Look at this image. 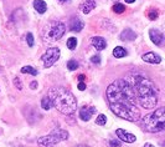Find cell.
Masks as SVG:
<instances>
[{"label": "cell", "mask_w": 165, "mask_h": 147, "mask_svg": "<svg viewBox=\"0 0 165 147\" xmlns=\"http://www.w3.org/2000/svg\"><path fill=\"white\" fill-rule=\"evenodd\" d=\"M66 31V26L64 22L61 21H52L50 24H47L44 29V34H42V37H44V41L45 42H54V41H57L60 40Z\"/></svg>", "instance_id": "5"}, {"label": "cell", "mask_w": 165, "mask_h": 147, "mask_svg": "<svg viewBox=\"0 0 165 147\" xmlns=\"http://www.w3.org/2000/svg\"><path fill=\"white\" fill-rule=\"evenodd\" d=\"M116 134H117V136H118L122 141H124V142H127V144H133V142H135V140H137V137H135L133 134H130V132H128V131H125V130H123V129H118V130L116 131Z\"/></svg>", "instance_id": "8"}, {"label": "cell", "mask_w": 165, "mask_h": 147, "mask_svg": "<svg viewBox=\"0 0 165 147\" xmlns=\"http://www.w3.org/2000/svg\"><path fill=\"white\" fill-rule=\"evenodd\" d=\"M76 46H77V39L76 37H70L67 40V47L70 50H73V49H76Z\"/></svg>", "instance_id": "21"}, {"label": "cell", "mask_w": 165, "mask_h": 147, "mask_svg": "<svg viewBox=\"0 0 165 147\" xmlns=\"http://www.w3.org/2000/svg\"><path fill=\"white\" fill-rule=\"evenodd\" d=\"M15 86H16L17 89H21V84H20V80L15 79Z\"/></svg>", "instance_id": "29"}, {"label": "cell", "mask_w": 165, "mask_h": 147, "mask_svg": "<svg viewBox=\"0 0 165 147\" xmlns=\"http://www.w3.org/2000/svg\"><path fill=\"white\" fill-rule=\"evenodd\" d=\"M34 7L39 14H44L47 10V5L44 0H35L34 1Z\"/></svg>", "instance_id": "16"}, {"label": "cell", "mask_w": 165, "mask_h": 147, "mask_svg": "<svg viewBox=\"0 0 165 147\" xmlns=\"http://www.w3.org/2000/svg\"><path fill=\"white\" fill-rule=\"evenodd\" d=\"M77 87H78V90H81V91H83L84 89H86V84L84 82H78V85H77Z\"/></svg>", "instance_id": "28"}, {"label": "cell", "mask_w": 165, "mask_h": 147, "mask_svg": "<svg viewBox=\"0 0 165 147\" xmlns=\"http://www.w3.org/2000/svg\"><path fill=\"white\" fill-rule=\"evenodd\" d=\"M30 87H31V89H36V87H37V82H36V81H32L31 85H30Z\"/></svg>", "instance_id": "30"}, {"label": "cell", "mask_w": 165, "mask_h": 147, "mask_svg": "<svg viewBox=\"0 0 165 147\" xmlns=\"http://www.w3.org/2000/svg\"><path fill=\"white\" fill-rule=\"evenodd\" d=\"M49 96L52 100L54 106L56 107L57 111L65 115H70L75 112L77 109V102L75 96L72 95L71 91L64 89V87H55L49 91Z\"/></svg>", "instance_id": "3"}, {"label": "cell", "mask_w": 165, "mask_h": 147, "mask_svg": "<svg viewBox=\"0 0 165 147\" xmlns=\"http://www.w3.org/2000/svg\"><path fill=\"white\" fill-rule=\"evenodd\" d=\"M124 1H125V2H128V4H132V2H134L135 0H124Z\"/></svg>", "instance_id": "32"}, {"label": "cell", "mask_w": 165, "mask_h": 147, "mask_svg": "<svg viewBox=\"0 0 165 147\" xmlns=\"http://www.w3.org/2000/svg\"><path fill=\"white\" fill-rule=\"evenodd\" d=\"M94 112H96L94 107H92V106H83L82 109L80 110V117H81V120L87 122V121L91 120V117H92V115Z\"/></svg>", "instance_id": "9"}, {"label": "cell", "mask_w": 165, "mask_h": 147, "mask_svg": "<svg viewBox=\"0 0 165 147\" xmlns=\"http://www.w3.org/2000/svg\"><path fill=\"white\" fill-rule=\"evenodd\" d=\"M91 62H93V64H99V62H101V57H99V55H94V56H92V57H91Z\"/></svg>", "instance_id": "26"}, {"label": "cell", "mask_w": 165, "mask_h": 147, "mask_svg": "<svg viewBox=\"0 0 165 147\" xmlns=\"http://www.w3.org/2000/svg\"><path fill=\"white\" fill-rule=\"evenodd\" d=\"M76 147H88V146H86V145H78V146H76Z\"/></svg>", "instance_id": "34"}, {"label": "cell", "mask_w": 165, "mask_h": 147, "mask_svg": "<svg viewBox=\"0 0 165 147\" xmlns=\"http://www.w3.org/2000/svg\"><path fill=\"white\" fill-rule=\"evenodd\" d=\"M26 41H27V44H29V46H34V36H32V34H27L26 35Z\"/></svg>", "instance_id": "24"}, {"label": "cell", "mask_w": 165, "mask_h": 147, "mask_svg": "<svg viewBox=\"0 0 165 147\" xmlns=\"http://www.w3.org/2000/svg\"><path fill=\"white\" fill-rule=\"evenodd\" d=\"M148 17H149L150 20H155V19L158 17V11H157V10H152V11L148 14Z\"/></svg>", "instance_id": "25"}, {"label": "cell", "mask_w": 165, "mask_h": 147, "mask_svg": "<svg viewBox=\"0 0 165 147\" xmlns=\"http://www.w3.org/2000/svg\"><path fill=\"white\" fill-rule=\"evenodd\" d=\"M91 42H92V45H93L98 51L104 50L106 46H107L106 40H104L103 37H101V36H94V37H92V39H91Z\"/></svg>", "instance_id": "12"}, {"label": "cell", "mask_w": 165, "mask_h": 147, "mask_svg": "<svg viewBox=\"0 0 165 147\" xmlns=\"http://www.w3.org/2000/svg\"><path fill=\"white\" fill-rule=\"evenodd\" d=\"M94 7H96V1L94 0H87V1H84L81 5V10L83 11V14L91 12Z\"/></svg>", "instance_id": "15"}, {"label": "cell", "mask_w": 165, "mask_h": 147, "mask_svg": "<svg viewBox=\"0 0 165 147\" xmlns=\"http://www.w3.org/2000/svg\"><path fill=\"white\" fill-rule=\"evenodd\" d=\"M41 106H42V109H44V110H50V109L54 106L52 100L50 99V96H49V95H47V96H45V97L41 100Z\"/></svg>", "instance_id": "17"}, {"label": "cell", "mask_w": 165, "mask_h": 147, "mask_svg": "<svg viewBox=\"0 0 165 147\" xmlns=\"http://www.w3.org/2000/svg\"><path fill=\"white\" fill-rule=\"evenodd\" d=\"M124 10H125V6L123 5V4H114L113 5V11L114 12H117V14H122V12H124Z\"/></svg>", "instance_id": "20"}, {"label": "cell", "mask_w": 165, "mask_h": 147, "mask_svg": "<svg viewBox=\"0 0 165 147\" xmlns=\"http://www.w3.org/2000/svg\"><path fill=\"white\" fill-rule=\"evenodd\" d=\"M21 74H29V75L36 76V75H37V71H36L34 67H31V66H24V67L21 69Z\"/></svg>", "instance_id": "19"}, {"label": "cell", "mask_w": 165, "mask_h": 147, "mask_svg": "<svg viewBox=\"0 0 165 147\" xmlns=\"http://www.w3.org/2000/svg\"><path fill=\"white\" fill-rule=\"evenodd\" d=\"M107 99L111 110L120 119L135 122L140 119L137 96L132 85L125 80H116L107 87Z\"/></svg>", "instance_id": "1"}, {"label": "cell", "mask_w": 165, "mask_h": 147, "mask_svg": "<svg viewBox=\"0 0 165 147\" xmlns=\"http://www.w3.org/2000/svg\"><path fill=\"white\" fill-rule=\"evenodd\" d=\"M67 69L71 70V71H75L76 69H78V62L76 60H70L67 62Z\"/></svg>", "instance_id": "22"}, {"label": "cell", "mask_w": 165, "mask_h": 147, "mask_svg": "<svg viewBox=\"0 0 165 147\" xmlns=\"http://www.w3.org/2000/svg\"><path fill=\"white\" fill-rule=\"evenodd\" d=\"M59 1H61V2H66V1H70V0H59Z\"/></svg>", "instance_id": "35"}, {"label": "cell", "mask_w": 165, "mask_h": 147, "mask_svg": "<svg viewBox=\"0 0 165 147\" xmlns=\"http://www.w3.org/2000/svg\"><path fill=\"white\" fill-rule=\"evenodd\" d=\"M78 80H80V82L83 81V80H84V75H80V76H78Z\"/></svg>", "instance_id": "31"}, {"label": "cell", "mask_w": 165, "mask_h": 147, "mask_svg": "<svg viewBox=\"0 0 165 147\" xmlns=\"http://www.w3.org/2000/svg\"><path fill=\"white\" fill-rule=\"evenodd\" d=\"M149 36H150V40L155 44V45H162L163 44V40H164V37H163V34L159 31V30H157V29H152L150 31H149Z\"/></svg>", "instance_id": "11"}, {"label": "cell", "mask_w": 165, "mask_h": 147, "mask_svg": "<svg viewBox=\"0 0 165 147\" xmlns=\"http://www.w3.org/2000/svg\"><path fill=\"white\" fill-rule=\"evenodd\" d=\"M59 57H60V50L57 47H50L42 55L41 60L44 61V66L45 67H51L59 60Z\"/></svg>", "instance_id": "7"}, {"label": "cell", "mask_w": 165, "mask_h": 147, "mask_svg": "<svg viewBox=\"0 0 165 147\" xmlns=\"http://www.w3.org/2000/svg\"><path fill=\"white\" fill-rule=\"evenodd\" d=\"M142 59H143L145 62H148V64H160V62H162V57H160L158 54L153 52V51L144 54V55L142 56Z\"/></svg>", "instance_id": "10"}, {"label": "cell", "mask_w": 165, "mask_h": 147, "mask_svg": "<svg viewBox=\"0 0 165 147\" xmlns=\"http://www.w3.org/2000/svg\"><path fill=\"white\" fill-rule=\"evenodd\" d=\"M83 29V21L80 20L78 17H72L71 21H70V30L71 31H75V32H78Z\"/></svg>", "instance_id": "13"}, {"label": "cell", "mask_w": 165, "mask_h": 147, "mask_svg": "<svg viewBox=\"0 0 165 147\" xmlns=\"http://www.w3.org/2000/svg\"><path fill=\"white\" fill-rule=\"evenodd\" d=\"M135 92L137 101L143 109H154L158 104V90L153 81L143 75H132L129 82Z\"/></svg>", "instance_id": "2"}, {"label": "cell", "mask_w": 165, "mask_h": 147, "mask_svg": "<svg viewBox=\"0 0 165 147\" xmlns=\"http://www.w3.org/2000/svg\"><path fill=\"white\" fill-rule=\"evenodd\" d=\"M142 127L148 132H159L165 130V107H160L147 115L142 121Z\"/></svg>", "instance_id": "4"}, {"label": "cell", "mask_w": 165, "mask_h": 147, "mask_svg": "<svg viewBox=\"0 0 165 147\" xmlns=\"http://www.w3.org/2000/svg\"><path fill=\"white\" fill-rule=\"evenodd\" d=\"M106 122H107V117H106V115H103V114L98 115V117H97V120H96V124L99 125V126H103V125H106Z\"/></svg>", "instance_id": "23"}, {"label": "cell", "mask_w": 165, "mask_h": 147, "mask_svg": "<svg viewBox=\"0 0 165 147\" xmlns=\"http://www.w3.org/2000/svg\"><path fill=\"white\" fill-rule=\"evenodd\" d=\"M67 139H68V132L67 131H65V130H55L49 136L40 137L37 140V144L41 145V146L50 147L56 145V144H59L60 141H65Z\"/></svg>", "instance_id": "6"}, {"label": "cell", "mask_w": 165, "mask_h": 147, "mask_svg": "<svg viewBox=\"0 0 165 147\" xmlns=\"http://www.w3.org/2000/svg\"><path fill=\"white\" fill-rule=\"evenodd\" d=\"M109 146L111 147H120V142H119V141H116V140H112V141H109Z\"/></svg>", "instance_id": "27"}, {"label": "cell", "mask_w": 165, "mask_h": 147, "mask_svg": "<svg viewBox=\"0 0 165 147\" xmlns=\"http://www.w3.org/2000/svg\"><path fill=\"white\" fill-rule=\"evenodd\" d=\"M144 147H154V146H153L152 144H145V145H144Z\"/></svg>", "instance_id": "33"}, {"label": "cell", "mask_w": 165, "mask_h": 147, "mask_svg": "<svg viewBox=\"0 0 165 147\" xmlns=\"http://www.w3.org/2000/svg\"><path fill=\"white\" fill-rule=\"evenodd\" d=\"M119 37H120V40H123V41H133V40L137 39V34H135L132 29H125V30L122 31V34H120Z\"/></svg>", "instance_id": "14"}, {"label": "cell", "mask_w": 165, "mask_h": 147, "mask_svg": "<svg viewBox=\"0 0 165 147\" xmlns=\"http://www.w3.org/2000/svg\"><path fill=\"white\" fill-rule=\"evenodd\" d=\"M125 55H127V51H125V49H123L122 46H117V47L113 50V56H114V57L120 59V57H124Z\"/></svg>", "instance_id": "18"}]
</instances>
